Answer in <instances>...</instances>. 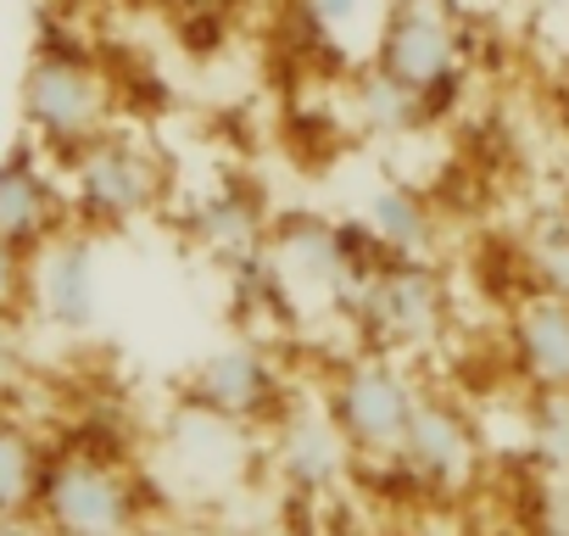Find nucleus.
I'll return each mask as SVG.
<instances>
[{"label":"nucleus","instance_id":"f257e3e1","mask_svg":"<svg viewBox=\"0 0 569 536\" xmlns=\"http://www.w3.org/2000/svg\"><path fill=\"white\" fill-rule=\"evenodd\" d=\"M57 168L68 185L73 224L90 235H112V229H134V224L157 218L168 207V190H173L162 151L118 123L101 129L96 140H84L79 151H68Z\"/></svg>","mask_w":569,"mask_h":536},{"label":"nucleus","instance_id":"f03ea898","mask_svg":"<svg viewBox=\"0 0 569 536\" xmlns=\"http://www.w3.org/2000/svg\"><path fill=\"white\" fill-rule=\"evenodd\" d=\"M146 492L134 469L101 441H62L46 458L34 525L46 536H134Z\"/></svg>","mask_w":569,"mask_h":536},{"label":"nucleus","instance_id":"7ed1b4c3","mask_svg":"<svg viewBox=\"0 0 569 536\" xmlns=\"http://www.w3.org/2000/svg\"><path fill=\"white\" fill-rule=\"evenodd\" d=\"M18 107H23V129L46 157H68L84 140H96L101 129H112V79L107 68L79 51V46H40L23 68L18 85Z\"/></svg>","mask_w":569,"mask_h":536},{"label":"nucleus","instance_id":"20e7f679","mask_svg":"<svg viewBox=\"0 0 569 536\" xmlns=\"http://www.w3.org/2000/svg\"><path fill=\"white\" fill-rule=\"evenodd\" d=\"M419 380L402 369L397 353H358L347 364H336V375L325 380V414L341 430L352 464H397L413 403H419Z\"/></svg>","mask_w":569,"mask_h":536},{"label":"nucleus","instance_id":"39448f33","mask_svg":"<svg viewBox=\"0 0 569 536\" xmlns=\"http://www.w3.org/2000/svg\"><path fill=\"white\" fill-rule=\"evenodd\" d=\"M369 353H419L447 330V280L430 257H386L341 302Z\"/></svg>","mask_w":569,"mask_h":536},{"label":"nucleus","instance_id":"423d86ee","mask_svg":"<svg viewBox=\"0 0 569 536\" xmlns=\"http://www.w3.org/2000/svg\"><path fill=\"white\" fill-rule=\"evenodd\" d=\"M184 403L212 414V419H229L240 430H268L284 408H291V391H284V375L273 364V353L262 341H223L212 353H201L184 375Z\"/></svg>","mask_w":569,"mask_h":536},{"label":"nucleus","instance_id":"0eeeda50","mask_svg":"<svg viewBox=\"0 0 569 536\" xmlns=\"http://www.w3.org/2000/svg\"><path fill=\"white\" fill-rule=\"evenodd\" d=\"M375 62L447 107L463 73V34L447 0H386L375 23Z\"/></svg>","mask_w":569,"mask_h":536},{"label":"nucleus","instance_id":"6e6552de","mask_svg":"<svg viewBox=\"0 0 569 536\" xmlns=\"http://www.w3.org/2000/svg\"><path fill=\"white\" fill-rule=\"evenodd\" d=\"M101 246L90 229L68 224L34 251V314L62 336H90L101 325Z\"/></svg>","mask_w":569,"mask_h":536},{"label":"nucleus","instance_id":"1a4fd4ad","mask_svg":"<svg viewBox=\"0 0 569 536\" xmlns=\"http://www.w3.org/2000/svg\"><path fill=\"white\" fill-rule=\"evenodd\" d=\"M391 469H402L425 492H458L480 469V430H475L469 408L447 391H419L402 453Z\"/></svg>","mask_w":569,"mask_h":536},{"label":"nucleus","instance_id":"9d476101","mask_svg":"<svg viewBox=\"0 0 569 536\" xmlns=\"http://www.w3.org/2000/svg\"><path fill=\"white\" fill-rule=\"evenodd\" d=\"M68 224H73V207H68V185H62L57 157H46L34 140L12 146L0 157V235L34 257Z\"/></svg>","mask_w":569,"mask_h":536},{"label":"nucleus","instance_id":"9b49d317","mask_svg":"<svg viewBox=\"0 0 569 536\" xmlns=\"http://www.w3.org/2000/svg\"><path fill=\"white\" fill-rule=\"evenodd\" d=\"M268 464H273V475L291 486V492H330L347 469H352V453H347V441H341V430L330 425V414H325V403L319 408H284L268 430Z\"/></svg>","mask_w":569,"mask_h":536},{"label":"nucleus","instance_id":"f8f14e48","mask_svg":"<svg viewBox=\"0 0 569 536\" xmlns=\"http://www.w3.org/2000/svg\"><path fill=\"white\" fill-rule=\"evenodd\" d=\"M268 229H273V212L262 201L257 185L246 179H223L212 190H201L184 212V235L196 251H207L212 262H234V257H251L268 246Z\"/></svg>","mask_w":569,"mask_h":536},{"label":"nucleus","instance_id":"ddd939ff","mask_svg":"<svg viewBox=\"0 0 569 536\" xmlns=\"http://www.w3.org/2000/svg\"><path fill=\"white\" fill-rule=\"evenodd\" d=\"M508 358L530 391H569V297L525 291L508 314Z\"/></svg>","mask_w":569,"mask_h":536},{"label":"nucleus","instance_id":"4468645a","mask_svg":"<svg viewBox=\"0 0 569 536\" xmlns=\"http://www.w3.org/2000/svg\"><path fill=\"white\" fill-rule=\"evenodd\" d=\"M441 112H447V107H441L436 96L413 90L408 79L386 73L380 62L358 68V79H352V118H358L375 140H408V135L430 129Z\"/></svg>","mask_w":569,"mask_h":536},{"label":"nucleus","instance_id":"2eb2a0df","mask_svg":"<svg viewBox=\"0 0 569 536\" xmlns=\"http://www.w3.org/2000/svg\"><path fill=\"white\" fill-rule=\"evenodd\" d=\"M358 218H363V229H369L391 257H430V251H436L441 218H436L430 196L413 190V185H402V179L375 185V190L363 196V212H358Z\"/></svg>","mask_w":569,"mask_h":536},{"label":"nucleus","instance_id":"dca6fc26","mask_svg":"<svg viewBox=\"0 0 569 536\" xmlns=\"http://www.w3.org/2000/svg\"><path fill=\"white\" fill-rule=\"evenodd\" d=\"M46 458H51V447L12 408H0V525H29L34 519Z\"/></svg>","mask_w":569,"mask_h":536},{"label":"nucleus","instance_id":"f3484780","mask_svg":"<svg viewBox=\"0 0 569 536\" xmlns=\"http://www.w3.org/2000/svg\"><path fill=\"white\" fill-rule=\"evenodd\" d=\"M519 268L530 291L569 297V207H547L519 235Z\"/></svg>","mask_w":569,"mask_h":536},{"label":"nucleus","instance_id":"a211bd4d","mask_svg":"<svg viewBox=\"0 0 569 536\" xmlns=\"http://www.w3.org/2000/svg\"><path fill=\"white\" fill-rule=\"evenodd\" d=\"M519 430L530 469H569V391H530Z\"/></svg>","mask_w":569,"mask_h":536},{"label":"nucleus","instance_id":"6ab92c4d","mask_svg":"<svg viewBox=\"0 0 569 536\" xmlns=\"http://www.w3.org/2000/svg\"><path fill=\"white\" fill-rule=\"evenodd\" d=\"M34 314V257L0 235V330Z\"/></svg>","mask_w":569,"mask_h":536},{"label":"nucleus","instance_id":"aec40b11","mask_svg":"<svg viewBox=\"0 0 569 536\" xmlns=\"http://www.w3.org/2000/svg\"><path fill=\"white\" fill-rule=\"evenodd\" d=\"M530 536H569V469H536Z\"/></svg>","mask_w":569,"mask_h":536},{"label":"nucleus","instance_id":"412c9836","mask_svg":"<svg viewBox=\"0 0 569 536\" xmlns=\"http://www.w3.org/2000/svg\"><path fill=\"white\" fill-rule=\"evenodd\" d=\"M302 12L313 18V29L325 34H347L369 18V0H302Z\"/></svg>","mask_w":569,"mask_h":536},{"label":"nucleus","instance_id":"4be33fe9","mask_svg":"<svg viewBox=\"0 0 569 536\" xmlns=\"http://www.w3.org/2000/svg\"><path fill=\"white\" fill-rule=\"evenodd\" d=\"M0 408H7V364H0Z\"/></svg>","mask_w":569,"mask_h":536}]
</instances>
